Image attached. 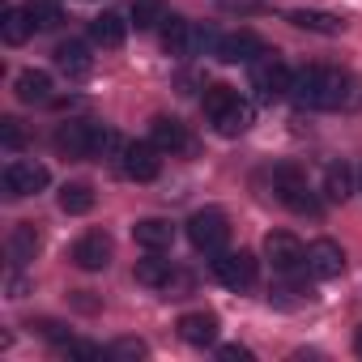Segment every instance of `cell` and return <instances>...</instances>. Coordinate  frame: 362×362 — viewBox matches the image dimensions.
Returning <instances> with one entry per match:
<instances>
[{
    "label": "cell",
    "mask_w": 362,
    "mask_h": 362,
    "mask_svg": "<svg viewBox=\"0 0 362 362\" xmlns=\"http://www.w3.org/2000/svg\"><path fill=\"white\" fill-rule=\"evenodd\" d=\"M354 349H358V354H362V328H358V332H354Z\"/></svg>",
    "instance_id": "36"
},
{
    "label": "cell",
    "mask_w": 362,
    "mask_h": 362,
    "mask_svg": "<svg viewBox=\"0 0 362 362\" xmlns=\"http://www.w3.org/2000/svg\"><path fill=\"white\" fill-rule=\"evenodd\" d=\"M256 273H260V260L252 252H218L214 256V277L226 286V290H247L256 286Z\"/></svg>",
    "instance_id": "5"
},
{
    "label": "cell",
    "mask_w": 362,
    "mask_h": 362,
    "mask_svg": "<svg viewBox=\"0 0 362 362\" xmlns=\"http://www.w3.org/2000/svg\"><path fill=\"white\" fill-rule=\"evenodd\" d=\"M349 86H354L349 73L328 69V64H307V69L294 73L290 98H294L298 107H311V111H337V107L349 103V94H354Z\"/></svg>",
    "instance_id": "1"
},
{
    "label": "cell",
    "mask_w": 362,
    "mask_h": 362,
    "mask_svg": "<svg viewBox=\"0 0 362 362\" xmlns=\"http://www.w3.org/2000/svg\"><path fill=\"white\" fill-rule=\"evenodd\" d=\"M60 209H64L69 218L90 214V209H94V188H90V184H64V188H60Z\"/></svg>",
    "instance_id": "26"
},
{
    "label": "cell",
    "mask_w": 362,
    "mask_h": 362,
    "mask_svg": "<svg viewBox=\"0 0 362 362\" xmlns=\"http://www.w3.org/2000/svg\"><path fill=\"white\" fill-rule=\"evenodd\" d=\"M56 69H60L64 77H90V69H94L90 47H86V43H77V39L60 43V47H56Z\"/></svg>",
    "instance_id": "17"
},
{
    "label": "cell",
    "mask_w": 362,
    "mask_h": 362,
    "mask_svg": "<svg viewBox=\"0 0 362 362\" xmlns=\"http://www.w3.org/2000/svg\"><path fill=\"white\" fill-rule=\"evenodd\" d=\"M60 349H64L69 358H81V362H98V358H103V349H98V345H86V341H73V337H69V341H64Z\"/></svg>",
    "instance_id": "31"
},
{
    "label": "cell",
    "mask_w": 362,
    "mask_h": 362,
    "mask_svg": "<svg viewBox=\"0 0 362 362\" xmlns=\"http://www.w3.org/2000/svg\"><path fill=\"white\" fill-rule=\"evenodd\" d=\"M235 98H239V94H235L230 86H209V90H205V98H201V107H205V115H209V119H218Z\"/></svg>",
    "instance_id": "28"
},
{
    "label": "cell",
    "mask_w": 362,
    "mask_h": 362,
    "mask_svg": "<svg viewBox=\"0 0 362 362\" xmlns=\"http://www.w3.org/2000/svg\"><path fill=\"white\" fill-rule=\"evenodd\" d=\"M307 273L320 277V281L341 277V273H345V252H341V243H332V239H315V243L307 247Z\"/></svg>",
    "instance_id": "10"
},
{
    "label": "cell",
    "mask_w": 362,
    "mask_h": 362,
    "mask_svg": "<svg viewBox=\"0 0 362 362\" xmlns=\"http://www.w3.org/2000/svg\"><path fill=\"white\" fill-rule=\"evenodd\" d=\"M218 358H222V362H252V349H247V345H222Z\"/></svg>",
    "instance_id": "34"
},
{
    "label": "cell",
    "mask_w": 362,
    "mask_h": 362,
    "mask_svg": "<svg viewBox=\"0 0 362 362\" xmlns=\"http://www.w3.org/2000/svg\"><path fill=\"white\" fill-rule=\"evenodd\" d=\"M0 141H5L9 149H22V145H26V132H22V124H18V119H0Z\"/></svg>",
    "instance_id": "32"
},
{
    "label": "cell",
    "mask_w": 362,
    "mask_h": 362,
    "mask_svg": "<svg viewBox=\"0 0 362 362\" xmlns=\"http://www.w3.org/2000/svg\"><path fill=\"white\" fill-rule=\"evenodd\" d=\"M252 119H256V107H252V103H243V98H235V103L214 119V128H218L222 136H239V132H247V128H252Z\"/></svg>",
    "instance_id": "21"
},
{
    "label": "cell",
    "mask_w": 362,
    "mask_h": 362,
    "mask_svg": "<svg viewBox=\"0 0 362 362\" xmlns=\"http://www.w3.org/2000/svg\"><path fill=\"white\" fill-rule=\"evenodd\" d=\"M179 337L188 345H214L218 341V315L214 311H188L179 315Z\"/></svg>",
    "instance_id": "15"
},
{
    "label": "cell",
    "mask_w": 362,
    "mask_h": 362,
    "mask_svg": "<svg viewBox=\"0 0 362 362\" xmlns=\"http://www.w3.org/2000/svg\"><path fill=\"white\" fill-rule=\"evenodd\" d=\"M35 252H39V230H35V222H18L13 235H9V256H13V264L35 260Z\"/></svg>",
    "instance_id": "24"
},
{
    "label": "cell",
    "mask_w": 362,
    "mask_h": 362,
    "mask_svg": "<svg viewBox=\"0 0 362 362\" xmlns=\"http://www.w3.org/2000/svg\"><path fill=\"white\" fill-rule=\"evenodd\" d=\"M230 9H260V0H226Z\"/></svg>",
    "instance_id": "35"
},
{
    "label": "cell",
    "mask_w": 362,
    "mask_h": 362,
    "mask_svg": "<svg viewBox=\"0 0 362 362\" xmlns=\"http://www.w3.org/2000/svg\"><path fill=\"white\" fill-rule=\"evenodd\" d=\"M149 354V345L141 341V337H119L111 349H107V358H115V362H136V358H145Z\"/></svg>",
    "instance_id": "29"
},
{
    "label": "cell",
    "mask_w": 362,
    "mask_h": 362,
    "mask_svg": "<svg viewBox=\"0 0 362 362\" xmlns=\"http://www.w3.org/2000/svg\"><path fill=\"white\" fill-rule=\"evenodd\" d=\"M273 192H277V201H281L286 209H294V214H303V218H320V201H315V192L307 188V175H303L298 166H277V170H273Z\"/></svg>",
    "instance_id": "2"
},
{
    "label": "cell",
    "mask_w": 362,
    "mask_h": 362,
    "mask_svg": "<svg viewBox=\"0 0 362 362\" xmlns=\"http://www.w3.org/2000/svg\"><path fill=\"white\" fill-rule=\"evenodd\" d=\"M188 239H192V247L205 252V256L226 252V243H230V222H226V214H222V209H197V214L188 218Z\"/></svg>",
    "instance_id": "3"
},
{
    "label": "cell",
    "mask_w": 362,
    "mask_h": 362,
    "mask_svg": "<svg viewBox=\"0 0 362 362\" xmlns=\"http://www.w3.org/2000/svg\"><path fill=\"white\" fill-rule=\"evenodd\" d=\"M124 35H128V22H124L119 13H103V18L90 22V39H94L98 47H119Z\"/></svg>",
    "instance_id": "22"
},
{
    "label": "cell",
    "mask_w": 362,
    "mask_h": 362,
    "mask_svg": "<svg viewBox=\"0 0 362 362\" xmlns=\"http://www.w3.org/2000/svg\"><path fill=\"white\" fill-rule=\"evenodd\" d=\"M214 52H218V60H226V64H252V60L264 52V43H260L252 30H230V35H222V39L214 43Z\"/></svg>",
    "instance_id": "11"
},
{
    "label": "cell",
    "mask_w": 362,
    "mask_h": 362,
    "mask_svg": "<svg viewBox=\"0 0 362 362\" xmlns=\"http://www.w3.org/2000/svg\"><path fill=\"white\" fill-rule=\"evenodd\" d=\"M13 90H18V98L22 103H52V73H43V69H26V73H18V81H13Z\"/></svg>",
    "instance_id": "18"
},
{
    "label": "cell",
    "mask_w": 362,
    "mask_h": 362,
    "mask_svg": "<svg viewBox=\"0 0 362 362\" xmlns=\"http://www.w3.org/2000/svg\"><path fill=\"white\" fill-rule=\"evenodd\" d=\"M162 170V149L153 141H132L124 145V175L136 179V184H153Z\"/></svg>",
    "instance_id": "7"
},
{
    "label": "cell",
    "mask_w": 362,
    "mask_h": 362,
    "mask_svg": "<svg viewBox=\"0 0 362 362\" xmlns=\"http://www.w3.org/2000/svg\"><path fill=\"white\" fill-rule=\"evenodd\" d=\"M35 30H39V22H35L30 5H13L5 18H0V39H5L9 47H22V43H26Z\"/></svg>",
    "instance_id": "14"
},
{
    "label": "cell",
    "mask_w": 362,
    "mask_h": 362,
    "mask_svg": "<svg viewBox=\"0 0 362 362\" xmlns=\"http://www.w3.org/2000/svg\"><path fill=\"white\" fill-rule=\"evenodd\" d=\"M358 192H362V175H358Z\"/></svg>",
    "instance_id": "37"
},
{
    "label": "cell",
    "mask_w": 362,
    "mask_h": 362,
    "mask_svg": "<svg viewBox=\"0 0 362 362\" xmlns=\"http://www.w3.org/2000/svg\"><path fill=\"white\" fill-rule=\"evenodd\" d=\"M30 13H35V22H39V30H56L60 22H64V13L52 5V0H35L30 5Z\"/></svg>",
    "instance_id": "30"
},
{
    "label": "cell",
    "mask_w": 362,
    "mask_h": 362,
    "mask_svg": "<svg viewBox=\"0 0 362 362\" xmlns=\"http://www.w3.org/2000/svg\"><path fill=\"white\" fill-rule=\"evenodd\" d=\"M132 239H136V247H145V252H166V247L175 243V226H170L166 218H141V222L132 226Z\"/></svg>",
    "instance_id": "13"
},
{
    "label": "cell",
    "mask_w": 362,
    "mask_h": 362,
    "mask_svg": "<svg viewBox=\"0 0 362 362\" xmlns=\"http://www.w3.org/2000/svg\"><path fill=\"white\" fill-rule=\"evenodd\" d=\"M162 47L170 52V56H188V47H192V26L184 22V18H162Z\"/></svg>",
    "instance_id": "23"
},
{
    "label": "cell",
    "mask_w": 362,
    "mask_h": 362,
    "mask_svg": "<svg viewBox=\"0 0 362 362\" xmlns=\"http://www.w3.org/2000/svg\"><path fill=\"white\" fill-rule=\"evenodd\" d=\"M290 22H294L298 30H311V35H341V30H345V22H341L337 13H324V9H294Z\"/></svg>",
    "instance_id": "20"
},
{
    "label": "cell",
    "mask_w": 362,
    "mask_h": 362,
    "mask_svg": "<svg viewBox=\"0 0 362 362\" xmlns=\"http://www.w3.org/2000/svg\"><path fill=\"white\" fill-rule=\"evenodd\" d=\"M149 141H153L162 153H179V149H188V132H184V124L170 119V115H158V119L149 124Z\"/></svg>",
    "instance_id": "16"
},
{
    "label": "cell",
    "mask_w": 362,
    "mask_h": 362,
    "mask_svg": "<svg viewBox=\"0 0 362 362\" xmlns=\"http://www.w3.org/2000/svg\"><path fill=\"white\" fill-rule=\"evenodd\" d=\"M264 260H269L277 273H294L298 264H307V252H303V243H298L290 230H273V235L264 239Z\"/></svg>",
    "instance_id": "9"
},
{
    "label": "cell",
    "mask_w": 362,
    "mask_h": 362,
    "mask_svg": "<svg viewBox=\"0 0 362 362\" xmlns=\"http://www.w3.org/2000/svg\"><path fill=\"white\" fill-rule=\"evenodd\" d=\"M52 184V170L43 162H9L5 170V192L9 197H35Z\"/></svg>",
    "instance_id": "8"
},
{
    "label": "cell",
    "mask_w": 362,
    "mask_h": 362,
    "mask_svg": "<svg viewBox=\"0 0 362 362\" xmlns=\"http://www.w3.org/2000/svg\"><path fill=\"white\" fill-rule=\"evenodd\" d=\"M111 256H115V243H111V235H103V230H90V235H81V239L73 243V264H77L81 273H103V269L111 264Z\"/></svg>",
    "instance_id": "6"
},
{
    "label": "cell",
    "mask_w": 362,
    "mask_h": 362,
    "mask_svg": "<svg viewBox=\"0 0 362 362\" xmlns=\"http://www.w3.org/2000/svg\"><path fill=\"white\" fill-rule=\"evenodd\" d=\"M30 328H35V332H43V337H52V341H60V345L69 341V328H64V324H56V320H35Z\"/></svg>",
    "instance_id": "33"
},
{
    "label": "cell",
    "mask_w": 362,
    "mask_h": 362,
    "mask_svg": "<svg viewBox=\"0 0 362 362\" xmlns=\"http://www.w3.org/2000/svg\"><path fill=\"white\" fill-rule=\"evenodd\" d=\"M324 197L337 201V205L354 197V166L349 162H328L324 166Z\"/></svg>",
    "instance_id": "19"
},
{
    "label": "cell",
    "mask_w": 362,
    "mask_h": 362,
    "mask_svg": "<svg viewBox=\"0 0 362 362\" xmlns=\"http://www.w3.org/2000/svg\"><path fill=\"white\" fill-rule=\"evenodd\" d=\"M290 81H294V73L277 60V52H260L256 60H252V86L260 90V98H286L290 94Z\"/></svg>",
    "instance_id": "4"
},
{
    "label": "cell",
    "mask_w": 362,
    "mask_h": 362,
    "mask_svg": "<svg viewBox=\"0 0 362 362\" xmlns=\"http://www.w3.org/2000/svg\"><path fill=\"white\" fill-rule=\"evenodd\" d=\"M175 273H179V269H175L170 260H158V256L136 260V281H141V286H149V290H166Z\"/></svg>",
    "instance_id": "25"
},
{
    "label": "cell",
    "mask_w": 362,
    "mask_h": 362,
    "mask_svg": "<svg viewBox=\"0 0 362 362\" xmlns=\"http://www.w3.org/2000/svg\"><path fill=\"white\" fill-rule=\"evenodd\" d=\"M56 149L64 158H94V124H81V119H69L56 128Z\"/></svg>",
    "instance_id": "12"
},
{
    "label": "cell",
    "mask_w": 362,
    "mask_h": 362,
    "mask_svg": "<svg viewBox=\"0 0 362 362\" xmlns=\"http://www.w3.org/2000/svg\"><path fill=\"white\" fill-rule=\"evenodd\" d=\"M166 18V0H132V22L136 30H149Z\"/></svg>",
    "instance_id": "27"
}]
</instances>
